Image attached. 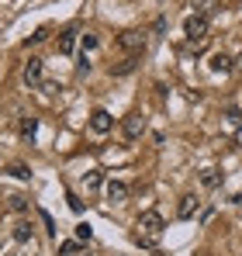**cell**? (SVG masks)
Segmentation results:
<instances>
[{"mask_svg": "<svg viewBox=\"0 0 242 256\" xmlns=\"http://www.w3.org/2000/svg\"><path fill=\"white\" fill-rule=\"evenodd\" d=\"M190 7H194V14H214L218 10V0H190Z\"/></svg>", "mask_w": 242, "mask_h": 256, "instance_id": "13", "label": "cell"}, {"mask_svg": "<svg viewBox=\"0 0 242 256\" xmlns=\"http://www.w3.org/2000/svg\"><path fill=\"white\" fill-rule=\"evenodd\" d=\"M118 48H124L128 56H138L146 48V35L142 32H121L118 35Z\"/></svg>", "mask_w": 242, "mask_h": 256, "instance_id": "4", "label": "cell"}, {"mask_svg": "<svg viewBox=\"0 0 242 256\" xmlns=\"http://www.w3.org/2000/svg\"><path fill=\"white\" fill-rule=\"evenodd\" d=\"M208 66H211V73H232V70H236V59L225 56V52H218V56H211Z\"/></svg>", "mask_w": 242, "mask_h": 256, "instance_id": "8", "label": "cell"}, {"mask_svg": "<svg viewBox=\"0 0 242 256\" xmlns=\"http://www.w3.org/2000/svg\"><path fill=\"white\" fill-rule=\"evenodd\" d=\"M83 184H86V190H97V187L104 184V173L100 170H86L83 173Z\"/></svg>", "mask_w": 242, "mask_h": 256, "instance_id": "14", "label": "cell"}, {"mask_svg": "<svg viewBox=\"0 0 242 256\" xmlns=\"http://www.w3.org/2000/svg\"><path fill=\"white\" fill-rule=\"evenodd\" d=\"M35 135H38V118L24 114V118H21V138H28V142H32Z\"/></svg>", "mask_w": 242, "mask_h": 256, "instance_id": "10", "label": "cell"}, {"mask_svg": "<svg viewBox=\"0 0 242 256\" xmlns=\"http://www.w3.org/2000/svg\"><path fill=\"white\" fill-rule=\"evenodd\" d=\"M14 239H18V242H28V239H32V225H28V222H18V225H14Z\"/></svg>", "mask_w": 242, "mask_h": 256, "instance_id": "16", "label": "cell"}, {"mask_svg": "<svg viewBox=\"0 0 242 256\" xmlns=\"http://www.w3.org/2000/svg\"><path fill=\"white\" fill-rule=\"evenodd\" d=\"M135 62H138V56H128L121 66H111V76H124V73H132V70H135Z\"/></svg>", "mask_w": 242, "mask_h": 256, "instance_id": "15", "label": "cell"}, {"mask_svg": "<svg viewBox=\"0 0 242 256\" xmlns=\"http://www.w3.org/2000/svg\"><path fill=\"white\" fill-rule=\"evenodd\" d=\"M45 38H48V28H38V32H35V35H28V38H24V45H28V48H32V45L45 42Z\"/></svg>", "mask_w": 242, "mask_h": 256, "instance_id": "20", "label": "cell"}, {"mask_svg": "<svg viewBox=\"0 0 242 256\" xmlns=\"http://www.w3.org/2000/svg\"><path fill=\"white\" fill-rule=\"evenodd\" d=\"M142 132H146V118L138 114V111H132L124 122H121V135L128 138V142H135V138H142Z\"/></svg>", "mask_w": 242, "mask_h": 256, "instance_id": "3", "label": "cell"}, {"mask_svg": "<svg viewBox=\"0 0 242 256\" xmlns=\"http://www.w3.org/2000/svg\"><path fill=\"white\" fill-rule=\"evenodd\" d=\"M42 73H45V62H42L38 56H32V59L24 62V84H28V86H38L42 84Z\"/></svg>", "mask_w": 242, "mask_h": 256, "instance_id": "6", "label": "cell"}, {"mask_svg": "<svg viewBox=\"0 0 242 256\" xmlns=\"http://www.w3.org/2000/svg\"><path fill=\"white\" fill-rule=\"evenodd\" d=\"M225 118H228L232 125H239V122H242V118H239V108H236V104H228V108H225Z\"/></svg>", "mask_w": 242, "mask_h": 256, "instance_id": "23", "label": "cell"}, {"mask_svg": "<svg viewBox=\"0 0 242 256\" xmlns=\"http://www.w3.org/2000/svg\"><path fill=\"white\" fill-rule=\"evenodd\" d=\"M76 250H80V239H70V242H62V246H59V253H62V256H73Z\"/></svg>", "mask_w": 242, "mask_h": 256, "instance_id": "22", "label": "cell"}, {"mask_svg": "<svg viewBox=\"0 0 242 256\" xmlns=\"http://www.w3.org/2000/svg\"><path fill=\"white\" fill-rule=\"evenodd\" d=\"M90 128H94L97 135H108V132L114 128V118H111V111H104V108H97V111L90 114Z\"/></svg>", "mask_w": 242, "mask_h": 256, "instance_id": "5", "label": "cell"}, {"mask_svg": "<svg viewBox=\"0 0 242 256\" xmlns=\"http://www.w3.org/2000/svg\"><path fill=\"white\" fill-rule=\"evenodd\" d=\"M162 228H166V222H162L160 212H142V214H138L135 242H138V246H146V250H152V246L162 239Z\"/></svg>", "mask_w": 242, "mask_h": 256, "instance_id": "1", "label": "cell"}, {"mask_svg": "<svg viewBox=\"0 0 242 256\" xmlns=\"http://www.w3.org/2000/svg\"><path fill=\"white\" fill-rule=\"evenodd\" d=\"M73 48H76V28H66V32L59 35V52H62V56H70Z\"/></svg>", "mask_w": 242, "mask_h": 256, "instance_id": "9", "label": "cell"}, {"mask_svg": "<svg viewBox=\"0 0 242 256\" xmlns=\"http://www.w3.org/2000/svg\"><path fill=\"white\" fill-rule=\"evenodd\" d=\"M7 173H10V176H18V180H32V170H28L24 163H10Z\"/></svg>", "mask_w": 242, "mask_h": 256, "instance_id": "17", "label": "cell"}, {"mask_svg": "<svg viewBox=\"0 0 242 256\" xmlns=\"http://www.w3.org/2000/svg\"><path fill=\"white\" fill-rule=\"evenodd\" d=\"M97 35H94V32H86V35H83V56H86V52H94V48H97Z\"/></svg>", "mask_w": 242, "mask_h": 256, "instance_id": "21", "label": "cell"}, {"mask_svg": "<svg viewBox=\"0 0 242 256\" xmlns=\"http://www.w3.org/2000/svg\"><path fill=\"white\" fill-rule=\"evenodd\" d=\"M66 201H70V208H73V212H76V214L83 212V201H80V198H76V194H66Z\"/></svg>", "mask_w": 242, "mask_h": 256, "instance_id": "24", "label": "cell"}, {"mask_svg": "<svg viewBox=\"0 0 242 256\" xmlns=\"http://www.w3.org/2000/svg\"><path fill=\"white\" fill-rule=\"evenodd\" d=\"M73 232H76V239H80V242H90V239H94V228H90L86 222H80V225H76Z\"/></svg>", "mask_w": 242, "mask_h": 256, "instance_id": "19", "label": "cell"}, {"mask_svg": "<svg viewBox=\"0 0 242 256\" xmlns=\"http://www.w3.org/2000/svg\"><path fill=\"white\" fill-rule=\"evenodd\" d=\"M201 187H208V190L222 187V173L218 170H201Z\"/></svg>", "mask_w": 242, "mask_h": 256, "instance_id": "12", "label": "cell"}, {"mask_svg": "<svg viewBox=\"0 0 242 256\" xmlns=\"http://www.w3.org/2000/svg\"><path fill=\"white\" fill-rule=\"evenodd\" d=\"M128 198V187L121 180H108V201H124Z\"/></svg>", "mask_w": 242, "mask_h": 256, "instance_id": "11", "label": "cell"}, {"mask_svg": "<svg viewBox=\"0 0 242 256\" xmlns=\"http://www.w3.org/2000/svg\"><path fill=\"white\" fill-rule=\"evenodd\" d=\"M198 208H201V201H198L194 194H184V198H180V204H176V218H184V222H187V218H194V214H198Z\"/></svg>", "mask_w": 242, "mask_h": 256, "instance_id": "7", "label": "cell"}, {"mask_svg": "<svg viewBox=\"0 0 242 256\" xmlns=\"http://www.w3.org/2000/svg\"><path fill=\"white\" fill-rule=\"evenodd\" d=\"M208 32H211V24H208V18H204V14H190V18L184 21V35H187V42L198 45V48H204Z\"/></svg>", "mask_w": 242, "mask_h": 256, "instance_id": "2", "label": "cell"}, {"mask_svg": "<svg viewBox=\"0 0 242 256\" xmlns=\"http://www.w3.org/2000/svg\"><path fill=\"white\" fill-rule=\"evenodd\" d=\"M7 208H10V212H24V208H28V198H21V194H10V198H7Z\"/></svg>", "mask_w": 242, "mask_h": 256, "instance_id": "18", "label": "cell"}]
</instances>
